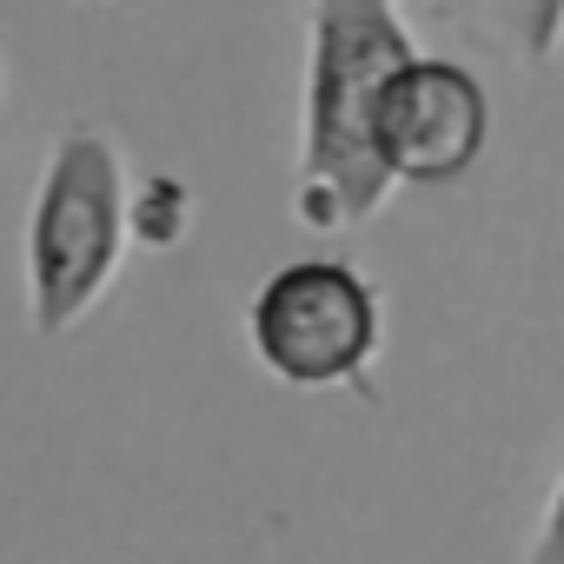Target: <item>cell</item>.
<instances>
[{"label": "cell", "mask_w": 564, "mask_h": 564, "mask_svg": "<svg viewBox=\"0 0 564 564\" xmlns=\"http://www.w3.org/2000/svg\"><path fill=\"white\" fill-rule=\"evenodd\" d=\"M524 564H564V478L551 485V505H544V524H538Z\"/></svg>", "instance_id": "6"}, {"label": "cell", "mask_w": 564, "mask_h": 564, "mask_svg": "<svg viewBox=\"0 0 564 564\" xmlns=\"http://www.w3.org/2000/svg\"><path fill=\"white\" fill-rule=\"evenodd\" d=\"M252 359L293 392L359 386L386 346L379 286L346 259H293L279 265L246 306Z\"/></svg>", "instance_id": "3"}, {"label": "cell", "mask_w": 564, "mask_h": 564, "mask_svg": "<svg viewBox=\"0 0 564 564\" xmlns=\"http://www.w3.org/2000/svg\"><path fill=\"white\" fill-rule=\"evenodd\" d=\"M491 147V94L452 54H419L392 74L379 107V153L399 186H452Z\"/></svg>", "instance_id": "4"}, {"label": "cell", "mask_w": 564, "mask_h": 564, "mask_svg": "<svg viewBox=\"0 0 564 564\" xmlns=\"http://www.w3.org/2000/svg\"><path fill=\"white\" fill-rule=\"evenodd\" d=\"M405 61H419V41L399 14V0H313L300 193H293L300 226L346 232L399 193L379 153V107Z\"/></svg>", "instance_id": "1"}, {"label": "cell", "mask_w": 564, "mask_h": 564, "mask_svg": "<svg viewBox=\"0 0 564 564\" xmlns=\"http://www.w3.org/2000/svg\"><path fill=\"white\" fill-rule=\"evenodd\" d=\"M94 8H107V0H94Z\"/></svg>", "instance_id": "7"}, {"label": "cell", "mask_w": 564, "mask_h": 564, "mask_svg": "<svg viewBox=\"0 0 564 564\" xmlns=\"http://www.w3.org/2000/svg\"><path fill=\"white\" fill-rule=\"evenodd\" d=\"M133 246V186L113 133L67 127L28 213V313L34 333H74L120 279Z\"/></svg>", "instance_id": "2"}, {"label": "cell", "mask_w": 564, "mask_h": 564, "mask_svg": "<svg viewBox=\"0 0 564 564\" xmlns=\"http://www.w3.org/2000/svg\"><path fill=\"white\" fill-rule=\"evenodd\" d=\"M186 226H193V193L173 173L133 186V246H160L166 252V246L186 239Z\"/></svg>", "instance_id": "5"}]
</instances>
